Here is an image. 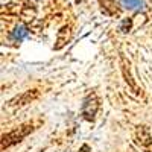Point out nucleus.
Masks as SVG:
<instances>
[{
  "mask_svg": "<svg viewBox=\"0 0 152 152\" xmlns=\"http://www.w3.org/2000/svg\"><path fill=\"white\" fill-rule=\"evenodd\" d=\"M35 128H37V125L34 122H28V123L20 125L18 128H15V129H12V131L3 134L2 135V151H5V149H8L11 146L18 145L20 142H23Z\"/></svg>",
  "mask_w": 152,
  "mask_h": 152,
  "instance_id": "1",
  "label": "nucleus"
},
{
  "mask_svg": "<svg viewBox=\"0 0 152 152\" xmlns=\"http://www.w3.org/2000/svg\"><path fill=\"white\" fill-rule=\"evenodd\" d=\"M100 108V102L99 97L94 91H90L82 100V108H81V114L82 117L88 122H94V117Z\"/></svg>",
  "mask_w": 152,
  "mask_h": 152,
  "instance_id": "2",
  "label": "nucleus"
},
{
  "mask_svg": "<svg viewBox=\"0 0 152 152\" xmlns=\"http://www.w3.org/2000/svg\"><path fill=\"white\" fill-rule=\"evenodd\" d=\"M134 140L145 152H152V134L148 126L138 125L134 131Z\"/></svg>",
  "mask_w": 152,
  "mask_h": 152,
  "instance_id": "3",
  "label": "nucleus"
},
{
  "mask_svg": "<svg viewBox=\"0 0 152 152\" xmlns=\"http://www.w3.org/2000/svg\"><path fill=\"white\" fill-rule=\"evenodd\" d=\"M40 97V91L37 90V88H34V90H28V91H24L18 96H15L14 99H11L8 105L9 107H23V105H26V104H31L34 102L35 99Z\"/></svg>",
  "mask_w": 152,
  "mask_h": 152,
  "instance_id": "4",
  "label": "nucleus"
},
{
  "mask_svg": "<svg viewBox=\"0 0 152 152\" xmlns=\"http://www.w3.org/2000/svg\"><path fill=\"white\" fill-rule=\"evenodd\" d=\"M120 62H122V73H123V78H125V81L128 82V85L132 88V90L138 94L140 93V90H138V87H137V84L134 82V79H132V76L129 75V70H128V66H129V62L126 64V59H125V56L123 55H120Z\"/></svg>",
  "mask_w": 152,
  "mask_h": 152,
  "instance_id": "5",
  "label": "nucleus"
},
{
  "mask_svg": "<svg viewBox=\"0 0 152 152\" xmlns=\"http://www.w3.org/2000/svg\"><path fill=\"white\" fill-rule=\"evenodd\" d=\"M99 3L107 15H119L120 14V9L117 8L116 0H99Z\"/></svg>",
  "mask_w": 152,
  "mask_h": 152,
  "instance_id": "6",
  "label": "nucleus"
},
{
  "mask_svg": "<svg viewBox=\"0 0 152 152\" xmlns=\"http://www.w3.org/2000/svg\"><path fill=\"white\" fill-rule=\"evenodd\" d=\"M11 37L14 38V40H17V41H21V40H24V38L29 37V31H28V28L24 26V24H18V26L12 31Z\"/></svg>",
  "mask_w": 152,
  "mask_h": 152,
  "instance_id": "7",
  "label": "nucleus"
},
{
  "mask_svg": "<svg viewBox=\"0 0 152 152\" xmlns=\"http://www.w3.org/2000/svg\"><path fill=\"white\" fill-rule=\"evenodd\" d=\"M122 6L128 8V9H135V11H140L145 8V2L143 0H120Z\"/></svg>",
  "mask_w": 152,
  "mask_h": 152,
  "instance_id": "8",
  "label": "nucleus"
},
{
  "mask_svg": "<svg viewBox=\"0 0 152 152\" xmlns=\"http://www.w3.org/2000/svg\"><path fill=\"white\" fill-rule=\"evenodd\" d=\"M67 31H69V28H67V26H64V28H62V29L59 31V34H58V40H56V43H58V44H56V47H55V49H61L62 46H64V44L69 41V38H70V32L64 37V34H66Z\"/></svg>",
  "mask_w": 152,
  "mask_h": 152,
  "instance_id": "9",
  "label": "nucleus"
},
{
  "mask_svg": "<svg viewBox=\"0 0 152 152\" xmlns=\"http://www.w3.org/2000/svg\"><path fill=\"white\" fill-rule=\"evenodd\" d=\"M131 26H132V20H131V18H125V20L122 21V24H120V31H122V32H129Z\"/></svg>",
  "mask_w": 152,
  "mask_h": 152,
  "instance_id": "10",
  "label": "nucleus"
},
{
  "mask_svg": "<svg viewBox=\"0 0 152 152\" xmlns=\"http://www.w3.org/2000/svg\"><path fill=\"white\" fill-rule=\"evenodd\" d=\"M90 151H91V149H90V146H88V145H82L78 152H90Z\"/></svg>",
  "mask_w": 152,
  "mask_h": 152,
  "instance_id": "11",
  "label": "nucleus"
}]
</instances>
